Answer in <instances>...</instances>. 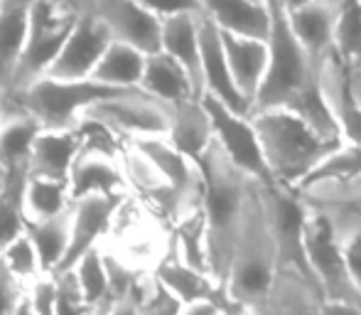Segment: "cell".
I'll return each instance as SVG.
<instances>
[{
	"label": "cell",
	"instance_id": "cell-1",
	"mask_svg": "<svg viewBox=\"0 0 361 315\" xmlns=\"http://www.w3.org/2000/svg\"><path fill=\"white\" fill-rule=\"evenodd\" d=\"M278 271V249L263 200V185L253 182L224 283L226 315H261L276 286Z\"/></svg>",
	"mask_w": 361,
	"mask_h": 315
},
{
	"label": "cell",
	"instance_id": "cell-2",
	"mask_svg": "<svg viewBox=\"0 0 361 315\" xmlns=\"http://www.w3.org/2000/svg\"><path fill=\"white\" fill-rule=\"evenodd\" d=\"M200 170L204 177V197H202V212L207 220V242H209V266L212 276L224 288L231 268L233 249L243 225L248 192L253 180H248L216 145H209L200 158Z\"/></svg>",
	"mask_w": 361,
	"mask_h": 315
},
{
	"label": "cell",
	"instance_id": "cell-3",
	"mask_svg": "<svg viewBox=\"0 0 361 315\" xmlns=\"http://www.w3.org/2000/svg\"><path fill=\"white\" fill-rule=\"evenodd\" d=\"M261 136L266 162L276 185L300 190L334 148L342 143L327 141L288 109H266L251 116Z\"/></svg>",
	"mask_w": 361,
	"mask_h": 315
},
{
	"label": "cell",
	"instance_id": "cell-4",
	"mask_svg": "<svg viewBox=\"0 0 361 315\" xmlns=\"http://www.w3.org/2000/svg\"><path fill=\"white\" fill-rule=\"evenodd\" d=\"M273 28L271 37H268V47H271V62H268V74L263 81V89L256 99V111L266 109H286L290 101L307 89L317 77L312 59L298 42L288 25V15H271Z\"/></svg>",
	"mask_w": 361,
	"mask_h": 315
},
{
	"label": "cell",
	"instance_id": "cell-5",
	"mask_svg": "<svg viewBox=\"0 0 361 315\" xmlns=\"http://www.w3.org/2000/svg\"><path fill=\"white\" fill-rule=\"evenodd\" d=\"M114 94H118V89L94 79L62 81L44 77L20 94L18 104L37 119L42 131H76L86 109Z\"/></svg>",
	"mask_w": 361,
	"mask_h": 315
},
{
	"label": "cell",
	"instance_id": "cell-6",
	"mask_svg": "<svg viewBox=\"0 0 361 315\" xmlns=\"http://www.w3.org/2000/svg\"><path fill=\"white\" fill-rule=\"evenodd\" d=\"M81 119L106 126L123 141L162 138L170 133L172 106L138 86V89H126L109 99H101L99 104L86 109Z\"/></svg>",
	"mask_w": 361,
	"mask_h": 315
},
{
	"label": "cell",
	"instance_id": "cell-7",
	"mask_svg": "<svg viewBox=\"0 0 361 315\" xmlns=\"http://www.w3.org/2000/svg\"><path fill=\"white\" fill-rule=\"evenodd\" d=\"M74 25V15L62 13L49 0H35L32 13H30L27 42H25V52L20 59L18 77H15V104L20 94H25L35 81L47 77L49 67L72 35Z\"/></svg>",
	"mask_w": 361,
	"mask_h": 315
},
{
	"label": "cell",
	"instance_id": "cell-8",
	"mask_svg": "<svg viewBox=\"0 0 361 315\" xmlns=\"http://www.w3.org/2000/svg\"><path fill=\"white\" fill-rule=\"evenodd\" d=\"M307 205V202H305ZM307 227H305V249H307L310 271L314 276L322 301H344L361 306V291L349 273L342 242L334 234L327 217L307 207Z\"/></svg>",
	"mask_w": 361,
	"mask_h": 315
},
{
	"label": "cell",
	"instance_id": "cell-9",
	"mask_svg": "<svg viewBox=\"0 0 361 315\" xmlns=\"http://www.w3.org/2000/svg\"><path fill=\"white\" fill-rule=\"evenodd\" d=\"M263 200H266L268 220H271L273 237H276L281 271L298 273L317 288L312 271H310L307 249H305V227H307L310 215L305 200L300 197L298 190H290V187L283 185L263 187Z\"/></svg>",
	"mask_w": 361,
	"mask_h": 315
},
{
	"label": "cell",
	"instance_id": "cell-10",
	"mask_svg": "<svg viewBox=\"0 0 361 315\" xmlns=\"http://www.w3.org/2000/svg\"><path fill=\"white\" fill-rule=\"evenodd\" d=\"M204 106L212 116V126H214V141L224 150V155L248 177V180L258 182L263 187L276 185L271 175V167L266 162V153H263L261 136L253 124L251 116H241L236 111L226 109L224 104L204 96Z\"/></svg>",
	"mask_w": 361,
	"mask_h": 315
},
{
	"label": "cell",
	"instance_id": "cell-11",
	"mask_svg": "<svg viewBox=\"0 0 361 315\" xmlns=\"http://www.w3.org/2000/svg\"><path fill=\"white\" fill-rule=\"evenodd\" d=\"M114 44V35L106 28V23L96 15L76 20L72 35L67 37L64 47L59 49L57 59L49 67V79L62 81H86L94 77V69L99 67L106 49Z\"/></svg>",
	"mask_w": 361,
	"mask_h": 315
},
{
	"label": "cell",
	"instance_id": "cell-12",
	"mask_svg": "<svg viewBox=\"0 0 361 315\" xmlns=\"http://www.w3.org/2000/svg\"><path fill=\"white\" fill-rule=\"evenodd\" d=\"M35 0H0V116L23 109L15 104V77L25 52Z\"/></svg>",
	"mask_w": 361,
	"mask_h": 315
},
{
	"label": "cell",
	"instance_id": "cell-13",
	"mask_svg": "<svg viewBox=\"0 0 361 315\" xmlns=\"http://www.w3.org/2000/svg\"><path fill=\"white\" fill-rule=\"evenodd\" d=\"M96 18L104 20L116 42L130 44L143 54L162 52V20L138 0H99Z\"/></svg>",
	"mask_w": 361,
	"mask_h": 315
},
{
	"label": "cell",
	"instance_id": "cell-14",
	"mask_svg": "<svg viewBox=\"0 0 361 315\" xmlns=\"http://www.w3.org/2000/svg\"><path fill=\"white\" fill-rule=\"evenodd\" d=\"M126 200H128V195H86L74 202L72 244H69L67 258H64L57 273L72 271L81 261V256H86L91 249L99 246L101 237L114 227L116 212L121 210Z\"/></svg>",
	"mask_w": 361,
	"mask_h": 315
},
{
	"label": "cell",
	"instance_id": "cell-15",
	"mask_svg": "<svg viewBox=\"0 0 361 315\" xmlns=\"http://www.w3.org/2000/svg\"><path fill=\"white\" fill-rule=\"evenodd\" d=\"M344 0H312L300 10L288 13V25L307 57L312 59L314 69L327 62L334 54L339 18H342Z\"/></svg>",
	"mask_w": 361,
	"mask_h": 315
},
{
	"label": "cell",
	"instance_id": "cell-16",
	"mask_svg": "<svg viewBox=\"0 0 361 315\" xmlns=\"http://www.w3.org/2000/svg\"><path fill=\"white\" fill-rule=\"evenodd\" d=\"M202 77H204V96L224 104L226 109L236 111L241 116H253L248 101L238 91L236 81H233L231 67H228L226 49H224L221 30L212 23L209 18L202 15Z\"/></svg>",
	"mask_w": 361,
	"mask_h": 315
},
{
	"label": "cell",
	"instance_id": "cell-17",
	"mask_svg": "<svg viewBox=\"0 0 361 315\" xmlns=\"http://www.w3.org/2000/svg\"><path fill=\"white\" fill-rule=\"evenodd\" d=\"M128 190L130 185L121 155L81 145V153L69 172V195L74 202L86 195H128Z\"/></svg>",
	"mask_w": 361,
	"mask_h": 315
},
{
	"label": "cell",
	"instance_id": "cell-18",
	"mask_svg": "<svg viewBox=\"0 0 361 315\" xmlns=\"http://www.w3.org/2000/svg\"><path fill=\"white\" fill-rule=\"evenodd\" d=\"M152 273H155L157 281H160L172 296L180 298L185 306L202 303V301H214L221 306L224 315H226V293H224V288L214 281V276H209V273H204V271H197L195 266H190V263L177 254L172 242H167L165 256L157 261Z\"/></svg>",
	"mask_w": 361,
	"mask_h": 315
},
{
	"label": "cell",
	"instance_id": "cell-19",
	"mask_svg": "<svg viewBox=\"0 0 361 315\" xmlns=\"http://www.w3.org/2000/svg\"><path fill=\"white\" fill-rule=\"evenodd\" d=\"M224 37V49H226L228 67H231L233 81L243 99L248 101L251 111L256 109V99L263 89V81L268 74V62H271V47L268 40L243 37V35H226Z\"/></svg>",
	"mask_w": 361,
	"mask_h": 315
},
{
	"label": "cell",
	"instance_id": "cell-20",
	"mask_svg": "<svg viewBox=\"0 0 361 315\" xmlns=\"http://www.w3.org/2000/svg\"><path fill=\"white\" fill-rule=\"evenodd\" d=\"M202 15L226 35L271 37L273 18L263 0H202Z\"/></svg>",
	"mask_w": 361,
	"mask_h": 315
},
{
	"label": "cell",
	"instance_id": "cell-21",
	"mask_svg": "<svg viewBox=\"0 0 361 315\" xmlns=\"http://www.w3.org/2000/svg\"><path fill=\"white\" fill-rule=\"evenodd\" d=\"M202 15H177L162 20V52L170 54L190 74L195 91L204 99V77H202Z\"/></svg>",
	"mask_w": 361,
	"mask_h": 315
},
{
	"label": "cell",
	"instance_id": "cell-22",
	"mask_svg": "<svg viewBox=\"0 0 361 315\" xmlns=\"http://www.w3.org/2000/svg\"><path fill=\"white\" fill-rule=\"evenodd\" d=\"M81 153L79 131H42L30 155V177L69 182V172Z\"/></svg>",
	"mask_w": 361,
	"mask_h": 315
},
{
	"label": "cell",
	"instance_id": "cell-23",
	"mask_svg": "<svg viewBox=\"0 0 361 315\" xmlns=\"http://www.w3.org/2000/svg\"><path fill=\"white\" fill-rule=\"evenodd\" d=\"M167 141L192 160H200L214 143V126L202 99H190L172 106V126Z\"/></svg>",
	"mask_w": 361,
	"mask_h": 315
},
{
	"label": "cell",
	"instance_id": "cell-24",
	"mask_svg": "<svg viewBox=\"0 0 361 315\" xmlns=\"http://www.w3.org/2000/svg\"><path fill=\"white\" fill-rule=\"evenodd\" d=\"M140 89L170 106H177V104H182V101H190V99H200L190 74L185 72V67L177 64L175 59L165 52L147 54L145 74H143V81H140Z\"/></svg>",
	"mask_w": 361,
	"mask_h": 315
},
{
	"label": "cell",
	"instance_id": "cell-25",
	"mask_svg": "<svg viewBox=\"0 0 361 315\" xmlns=\"http://www.w3.org/2000/svg\"><path fill=\"white\" fill-rule=\"evenodd\" d=\"M30 180V165L5 167V185L0 190V254L18 237L27 232L25 217V190Z\"/></svg>",
	"mask_w": 361,
	"mask_h": 315
},
{
	"label": "cell",
	"instance_id": "cell-26",
	"mask_svg": "<svg viewBox=\"0 0 361 315\" xmlns=\"http://www.w3.org/2000/svg\"><path fill=\"white\" fill-rule=\"evenodd\" d=\"M322 293L293 271H278L276 286L261 315H319Z\"/></svg>",
	"mask_w": 361,
	"mask_h": 315
},
{
	"label": "cell",
	"instance_id": "cell-27",
	"mask_svg": "<svg viewBox=\"0 0 361 315\" xmlns=\"http://www.w3.org/2000/svg\"><path fill=\"white\" fill-rule=\"evenodd\" d=\"M145 62L147 54L130 47V44L116 42L114 40V44L106 49V54L101 57L99 67L94 69V77L91 79L118 91L138 89L145 74Z\"/></svg>",
	"mask_w": 361,
	"mask_h": 315
},
{
	"label": "cell",
	"instance_id": "cell-28",
	"mask_svg": "<svg viewBox=\"0 0 361 315\" xmlns=\"http://www.w3.org/2000/svg\"><path fill=\"white\" fill-rule=\"evenodd\" d=\"M72 222H74V205L64 215H57L44 222H30L27 234L35 242V249L39 254L44 273H57L64 263L72 244Z\"/></svg>",
	"mask_w": 361,
	"mask_h": 315
},
{
	"label": "cell",
	"instance_id": "cell-29",
	"mask_svg": "<svg viewBox=\"0 0 361 315\" xmlns=\"http://www.w3.org/2000/svg\"><path fill=\"white\" fill-rule=\"evenodd\" d=\"M39 133L42 126L25 109L0 116V165H30L32 145Z\"/></svg>",
	"mask_w": 361,
	"mask_h": 315
},
{
	"label": "cell",
	"instance_id": "cell-30",
	"mask_svg": "<svg viewBox=\"0 0 361 315\" xmlns=\"http://www.w3.org/2000/svg\"><path fill=\"white\" fill-rule=\"evenodd\" d=\"M286 109L293 111L295 116H300L307 126H312L322 138L334 141V143H344L342 131H339L337 119H334V111H332V106H329V99H327V94H324L317 77H314V81L307 89L300 91Z\"/></svg>",
	"mask_w": 361,
	"mask_h": 315
},
{
	"label": "cell",
	"instance_id": "cell-31",
	"mask_svg": "<svg viewBox=\"0 0 361 315\" xmlns=\"http://www.w3.org/2000/svg\"><path fill=\"white\" fill-rule=\"evenodd\" d=\"M74 200L69 195V182L30 177L25 190V217L30 222H44L72 210Z\"/></svg>",
	"mask_w": 361,
	"mask_h": 315
},
{
	"label": "cell",
	"instance_id": "cell-32",
	"mask_svg": "<svg viewBox=\"0 0 361 315\" xmlns=\"http://www.w3.org/2000/svg\"><path fill=\"white\" fill-rule=\"evenodd\" d=\"M359 177H361V145L342 143L319 162V167L302 182L300 190L352 185Z\"/></svg>",
	"mask_w": 361,
	"mask_h": 315
},
{
	"label": "cell",
	"instance_id": "cell-33",
	"mask_svg": "<svg viewBox=\"0 0 361 315\" xmlns=\"http://www.w3.org/2000/svg\"><path fill=\"white\" fill-rule=\"evenodd\" d=\"M76 273V281L84 293L86 306L94 308L111 303V281H109V268H106V254L99 246L91 249L86 256H81V261L72 268Z\"/></svg>",
	"mask_w": 361,
	"mask_h": 315
},
{
	"label": "cell",
	"instance_id": "cell-34",
	"mask_svg": "<svg viewBox=\"0 0 361 315\" xmlns=\"http://www.w3.org/2000/svg\"><path fill=\"white\" fill-rule=\"evenodd\" d=\"M334 54L349 69L361 67V5L357 0H344L339 18Z\"/></svg>",
	"mask_w": 361,
	"mask_h": 315
},
{
	"label": "cell",
	"instance_id": "cell-35",
	"mask_svg": "<svg viewBox=\"0 0 361 315\" xmlns=\"http://www.w3.org/2000/svg\"><path fill=\"white\" fill-rule=\"evenodd\" d=\"M0 261L8 266V271L23 283L25 288L30 283H35L39 276H44L42 261H39V254L35 249V242L30 239V234L25 232L23 237H18L8 249H3L0 254Z\"/></svg>",
	"mask_w": 361,
	"mask_h": 315
},
{
	"label": "cell",
	"instance_id": "cell-36",
	"mask_svg": "<svg viewBox=\"0 0 361 315\" xmlns=\"http://www.w3.org/2000/svg\"><path fill=\"white\" fill-rule=\"evenodd\" d=\"M185 303L172 296L165 286L155 278V273H147L140 291V315H182Z\"/></svg>",
	"mask_w": 361,
	"mask_h": 315
},
{
	"label": "cell",
	"instance_id": "cell-37",
	"mask_svg": "<svg viewBox=\"0 0 361 315\" xmlns=\"http://www.w3.org/2000/svg\"><path fill=\"white\" fill-rule=\"evenodd\" d=\"M30 308L37 315H57V301H59V288L57 278L52 273H44L35 283H30L25 291Z\"/></svg>",
	"mask_w": 361,
	"mask_h": 315
},
{
	"label": "cell",
	"instance_id": "cell-38",
	"mask_svg": "<svg viewBox=\"0 0 361 315\" xmlns=\"http://www.w3.org/2000/svg\"><path fill=\"white\" fill-rule=\"evenodd\" d=\"M25 291L27 288L8 271L3 261H0V315H15L18 308L25 301Z\"/></svg>",
	"mask_w": 361,
	"mask_h": 315
},
{
	"label": "cell",
	"instance_id": "cell-39",
	"mask_svg": "<svg viewBox=\"0 0 361 315\" xmlns=\"http://www.w3.org/2000/svg\"><path fill=\"white\" fill-rule=\"evenodd\" d=\"M138 3L160 20L177 15H202V0H138Z\"/></svg>",
	"mask_w": 361,
	"mask_h": 315
},
{
	"label": "cell",
	"instance_id": "cell-40",
	"mask_svg": "<svg viewBox=\"0 0 361 315\" xmlns=\"http://www.w3.org/2000/svg\"><path fill=\"white\" fill-rule=\"evenodd\" d=\"M145 276L147 273H143V278L138 281V286H135L130 293H126V296L111 301L109 308H106V315H140V291H143Z\"/></svg>",
	"mask_w": 361,
	"mask_h": 315
},
{
	"label": "cell",
	"instance_id": "cell-41",
	"mask_svg": "<svg viewBox=\"0 0 361 315\" xmlns=\"http://www.w3.org/2000/svg\"><path fill=\"white\" fill-rule=\"evenodd\" d=\"M342 249H344V258H347L349 273H352L354 283H357V288L361 291V232L342 239Z\"/></svg>",
	"mask_w": 361,
	"mask_h": 315
},
{
	"label": "cell",
	"instance_id": "cell-42",
	"mask_svg": "<svg viewBox=\"0 0 361 315\" xmlns=\"http://www.w3.org/2000/svg\"><path fill=\"white\" fill-rule=\"evenodd\" d=\"M54 8H59L62 13L74 15L76 20L81 18H91L99 10V0H49Z\"/></svg>",
	"mask_w": 361,
	"mask_h": 315
},
{
	"label": "cell",
	"instance_id": "cell-43",
	"mask_svg": "<svg viewBox=\"0 0 361 315\" xmlns=\"http://www.w3.org/2000/svg\"><path fill=\"white\" fill-rule=\"evenodd\" d=\"M319 315H361V306L344 301H322Z\"/></svg>",
	"mask_w": 361,
	"mask_h": 315
},
{
	"label": "cell",
	"instance_id": "cell-44",
	"mask_svg": "<svg viewBox=\"0 0 361 315\" xmlns=\"http://www.w3.org/2000/svg\"><path fill=\"white\" fill-rule=\"evenodd\" d=\"M182 315H224L221 306L214 301H202V303H192V306H185Z\"/></svg>",
	"mask_w": 361,
	"mask_h": 315
},
{
	"label": "cell",
	"instance_id": "cell-45",
	"mask_svg": "<svg viewBox=\"0 0 361 315\" xmlns=\"http://www.w3.org/2000/svg\"><path fill=\"white\" fill-rule=\"evenodd\" d=\"M349 79H352L354 96H357V101H359V106H361V67H357V69H349Z\"/></svg>",
	"mask_w": 361,
	"mask_h": 315
},
{
	"label": "cell",
	"instance_id": "cell-46",
	"mask_svg": "<svg viewBox=\"0 0 361 315\" xmlns=\"http://www.w3.org/2000/svg\"><path fill=\"white\" fill-rule=\"evenodd\" d=\"M307 3H312V0H278V5L283 8V13H293V10H300L302 5H307Z\"/></svg>",
	"mask_w": 361,
	"mask_h": 315
},
{
	"label": "cell",
	"instance_id": "cell-47",
	"mask_svg": "<svg viewBox=\"0 0 361 315\" xmlns=\"http://www.w3.org/2000/svg\"><path fill=\"white\" fill-rule=\"evenodd\" d=\"M263 3L268 5V10H271V15H283V8L278 5V0H263Z\"/></svg>",
	"mask_w": 361,
	"mask_h": 315
},
{
	"label": "cell",
	"instance_id": "cell-48",
	"mask_svg": "<svg viewBox=\"0 0 361 315\" xmlns=\"http://www.w3.org/2000/svg\"><path fill=\"white\" fill-rule=\"evenodd\" d=\"M15 315H37V313H35V311H32V308H30L27 298H25V301H23V306H20V308H18V313H15Z\"/></svg>",
	"mask_w": 361,
	"mask_h": 315
},
{
	"label": "cell",
	"instance_id": "cell-49",
	"mask_svg": "<svg viewBox=\"0 0 361 315\" xmlns=\"http://www.w3.org/2000/svg\"><path fill=\"white\" fill-rule=\"evenodd\" d=\"M106 308H109V303H104V306H99V308H94L89 315H106Z\"/></svg>",
	"mask_w": 361,
	"mask_h": 315
},
{
	"label": "cell",
	"instance_id": "cell-50",
	"mask_svg": "<svg viewBox=\"0 0 361 315\" xmlns=\"http://www.w3.org/2000/svg\"><path fill=\"white\" fill-rule=\"evenodd\" d=\"M3 185H5V167L0 165V190H3Z\"/></svg>",
	"mask_w": 361,
	"mask_h": 315
}]
</instances>
